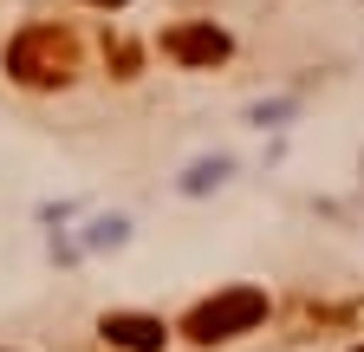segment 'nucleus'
Instances as JSON below:
<instances>
[{"instance_id": "1", "label": "nucleus", "mask_w": 364, "mask_h": 352, "mask_svg": "<svg viewBox=\"0 0 364 352\" xmlns=\"http://www.w3.org/2000/svg\"><path fill=\"white\" fill-rule=\"evenodd\" d=\"M7 72L20 85H65L78 72V39L65 26H26L7 46Z\"/></svg>"}, {"instance_id": "2", "label": "nucleus", "mask_w": 364, "mask_h": 352, "mask_svg": "<svg viewBox=\"0 0 364 352\" xmlns=\"http://www.w3.org/2000/svg\"><path fill=\"white\" fill-rule=\"evenodd\" d=\"M267 320V294L260 287H228L215 300H202L189 320H182V333H189L196 346H221V339H241Z\"/></svg>"}, {"instance_id": "3", "label": "nucleus", "mask_w": 364, "mask_h": 352, "mask_svg": "<svg viewBox=\"0 0 364 352\" xmlns=\"http://www.w3.org/2000/svg\"><path fill=\"white\" fill-rule=\"evenodd\" d=\"M163 53L176 66H221L228 59V33L215 20H189V26H169L163 33Z\"/></svg>"}, {"instance_id": "4", "label": "nucleus", "mask_w": 364, "mask_h": 352, "mask_svg": "<svg viewBox=\"0 0 364 352\" xmlns=\"http://www.w3.org/2000/svg\"><path fill=\"white\" fill-rule=\"evenodd\" d=\"M111 346H124V352H163V320H150V314H105V326H98Z\"/></svg>"}, {"instance_id": "5", "label": "nucleus", "mask_w": 364, "mask_h": 352, "mask_svg": "<svg viewBox=\"0 0 364 352\" xmlns=\"http://www.w3.org/2000/svg\"><path fill=\"white\" fill-rule=\"evenodd\" d=\"M91 7H124V0H91Z\"/></svg>"}, {"instance_id": "6", "label": "nucleus", "mask_w": 364, "mask_h": 352, "mask_svg": "<svg viewBox=\"0 0 364 352\" xmlns=\"http://www.w3.org/2000/svg\"><path fill=\"white\" fill-rule=\"evenodd\" d=\"M351 352H364V346H351Z\"/></svg>"}]
</instances>
